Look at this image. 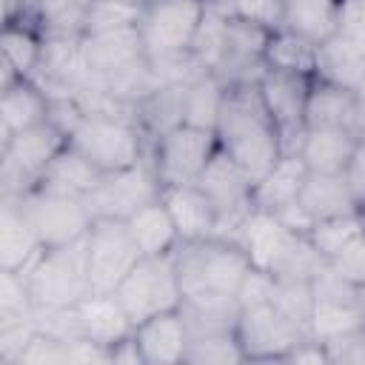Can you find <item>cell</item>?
Masks as SVG:
<instances>
[{"instance_id":"1","label":"cell","mask_w":365,"mask_h":365,"mask_svg":"<svg viewBox=\"0 0 365 365\" xmlns=\"http://www.w3.org/2000/svg\"><path fill=\"white\" fill-rule=\"evenodd\" d=\"M217 145L254 182L285 154L282 134L274 123L257 83H231L214 125Z\"/></svg>"},{"instance_id":"2","label":"cell","mask_w":365,"mask_h":365,"mask_svg":"<svg viewBox=\"0 0 365 365\" xmlns=\"http://www.w3.org/2000/svg\"><path fill=\"white\" fill-rule=\"evenodd\" d=\"M174 268L182 288V305L194 308H240L237 288L251 268L242 245L228 237H208L180 242Z\"/></svg>"},{"instance_id":"3","label":"cell","mask_w":365,"mask_h":365,"mask_svg":"<svg viewBox=\"0 0 365 365\" xmlns=\"http://www.w3.org/2000/svg\"><path fill=\"white\" fill-rule=\"evenodd\" d=\"M68 145L77 148L97 171H120L148 160L151 140L134 120L86 114L80 125L68 134Z\"/></svg>"},{"instance_id":"4","label":"cell","mask_w":365,"mask_h":365,"mask_svg":"<svg viewBox=\"0 0 365 365\" xmlns=\"http://www.w3.org/2000/svg\"><path fill=\"white\" fill-rule=\"evenodd\" d=\"M29 291L34 299V308H68L80 305L94 288L88 277V257H86V240L46 248L34 265L26 271Z\"/></svg>"},{"instance_id":"5","label":"cell","mask_w":365,"mask_h":365,"mask_svg":"<svg viewBox=\"0 0 365 365\" xmlns=\"http://www.w3.org/2000/svg\"><path fill=\"white\" fill-rule=\"evenodd\" d=\"M68 137L54 123H40L0 143V197H23L31 191L51 160L66 148Z\"/></svg>"},{"instance_id":"6","label":"cell","mask_w":365,"mask_h":365,"mask_svg":"<svg viewBox=\"0 0 365 365\" xmlns=\"http://www.w3.org/2000/svg\"><path fill=\"white\" fill-rule=\"evenodd\" d=\"M217 151H220V145H217V134L211 128H197V125L180 123L151 140L148 163L163 188L194 185Z\"/></svg>"},{"instance_id":"7","label":"cell","mask_w":365,"mask_h":365,"mask_svg":"<svg viewBox=\"0 0 365 365\" xmlns=\"http://www.w3.org/2000/svg\"><path fill=\"white\" fill-rule=\"evenodd\" d=\"M117 299L128 311L131 322L140 325L143 319L177 311L182 305V288L174 268V257H140V262L125 274V279L117 285Z\"/></svg>"},{"instance_id":"8","label":"cell","mask_w":365,"mask_h":365,"mask_svg":"<svg viewBox=\"0 0 365 365\" xmlns=\"http://www.w3.org/2000/svg\"><path fill=\"white\" fill-rule=\"evenodd\" d=\"M205 0H145L137 23L148 60L188 54L200 29Z\"/></svg>"},{"instance_id":"9","label":"cell","mask_w":365,"mask_h":365,"mask_svg":"<svg viewBox=\"0 0 365 365\" xmlns=\"http://www.w3.org/2000/svg\"><path fill=\"white\" fill-rule=\"evenodd\" d=\"M29 220V225L34 228L37 240L43 242V248H60V245H71L86 240L94 214L88 211L83 197H68V194H57V191H46V188H31L23 197H14Z\"/></svg>"},{"instance_id":"10","label":"cell","mask_w":365,"mask_h":365,"mask_svg":"<svg viewBox=\"0 0 365 365\" xmlns=\"http://www.w3.org/2000/svg\"><path fill=\"white\" fill-rule=\"evenodd\" d=\"M197 188L217 211V237L234 240L242 220L254 211V180L225 151H217L200 174Z\"/></svg>"},{"instance_id":"11","label":"cell","mask_w":365,"mask_h":365,"mask_svg":"<svg viewBox=\"0 0 365 365\" xmlns=\"http://www.w3.org/2000/svg\"><path fill=\"white\" fill-rule=\"evenodd\" d=\"M88 277L94 291H117L125 274L140 262L143 251L137 248L125 220L97 217L86 234Z\"/></svg>"},{"instance_id":"12","label":"cell","mask_w":365,"mask_h":365,"mask_svg":"<svg viewBox=\"0 0 365 365\" xmlns=\"http://www.w3.org/2000/svg\"><path fill=\"white\" fill-rule=\"evenodd\" d=\"M308 336L305 328L285 319L271 302L240 308L237 339L245 351V362H285L291 348Z\"/></svg>"},{"instance_id":"13","label":"cell","mask_w":365,"mask_h":365,"mask_svg":"<svg viewBox=\"0 0 365 365\" xmlns=\"http://www.w3.org/2000/svg\"><path fill=\"white\" fill-rule=\"evenodd\" d=\"M163 194V185L151 168L148 160L131 165V168H120V171H108L100 177V182L91 188V194L86 197L88 211L97 217H111V220H128L137 208H143L145 202L157 200Z\"/></svg>"},{"instance_id":"14","label":"cell","mask_w":365,"mask_h":365,"mask_svg":"<svg viewBox=\"0 0 365 365\" xmlns=\"http://www.w3.org/2000/svg\"><path fill=\"white\" fill-rule=\"evenodd\" d=\"M311 83H314V77H308V74L277 71V68H265L262 77L257 80L265 108L271 111L274 123L279 125L285 154L299 148V140L305 131V106H308Z\"/></svg>"},{"instance_id":"15","label":"cell","mask_w":365,"mask_h":365,"mask_svg":"<svg viewBox=\"0 0 365 365\" xmlns=\"http://www.w3.org/2000/svg\"><path fill=\"white\" fill-rule=\"evenodd\" d=\"M80 57L88 74L108 77L123 68L137 66L145 60V48L140 40L137 26L128 29H111V31H91L80 37Z\"/></svg>"},{"instance_id":"16","label":"cell","mask_w":365,"mask_h":365,"mask_svg":"<svg viewBox=\"0 0 365 365\" xmlns=\"http://www.w3.org/2000/svg\"><path fill=\"white\" fill-rule=\"evenodd\" d=\"M188 325L182 311H163L140 325H134V342L145 365H177L185 362L188 351Z\"/></svg>"},{"instance_id":"17","label":"cell","mask_w":365,"mask_h":365,"mask_svg":"<svg viewBox=\"0 0 365 365\" xmlns=\"http://www.w3.org/2000/svg\"><path fill=\"white\" fill-rule=\"evenodd\" d=\"M294 237H297V234L288 231V228L277 220L274 211L254 205V211H251V214L242 220V225L237 228V237H234V240L242 245V251H245V257H248V262H251L254 268L274 274L279 257L285 254V248H288V242H291Z\"/></svg>"},{"instance_id":"18","label":"cell","mask_w":365,"mask_h":365,"mask_svg":"<svg viewBox=\"0 0 365 365\" xmlns=\"http://www.w3.org/2000/svg\"><path fill=\"white\" fill-rule=\"evenodd\" d=\"M48 106H51V97L37 80L17 77L11 83H3L0 86V143L9 140L11 134H20L26 128L46 123Z\"/></svg>"},{"instance_id":"19","label":"cell","mask_w":365,"mask_h":365,"mask_svg":"<svg viewBox=\"0 0 365 365\" xmlns=\"http://www.w3.org/2000/svg\"><path fill=\"white\" fill-rule=\"evenodd\" d=\"M43 242L29 225L14 197H0V268L26 274L43 254Z\"/></svg>"},{"instance_id":"20","label":"cell","mask_w":365,"mask_h":365,"mask_svg":"<svg viewBox=\"0 0 365 365\" xmlns=\"http://www.w3.org/2000/svg\"><path fill=\"white\" fill-rule=\"evenodd\" d=\"M77 314H80L86 339H91L108 351L134 334V322L114 291H91L77 305Z\"/></svg>"},{"instance_id":"21","label":"cell","mask_w":365,"mask_h":365,"mask_svg":"<svg viewBox=\"0 0 365 365\" xmlns=\"http://www.w3.org/2000/svg\"><path fill=\"white\" fill-rule=\"evenodd\" d=\"M362 100L356 91L314 77L305 106V128H351L356 134V120Z\"/></svg>"},{"instance_id":"22","label":"cell","mask_w":365,"mask_h":365,"mask_svg":"<svg viewBox=\"0 0 365 365\" xmlns=\"http://www.w3.org/2000/svg\"><path fill=\"white\" fill-rule=\"evenodd\" d=\"M0 86L11 83L17 77H34L40 57H43V31L34 26L31 17L20 20H3V34H0Z\"/></svg>"},{"instance_id":"23","label":"cell","mask_w":365,"mask_h":365,"mask_svg":"<svg viewBox=\"0 0 365 365\" xmlns=\"http://www.w3.org/2000/svg\"><path fill=\"white\" fill-rule=\"evenodd\" d=\"M163 202L177 225L180 242H191V240H208L217 237V211L208 202V197L194 185H174V188H163Z\"/></svg>"},{"instance_id":"24","label":"cell","mask_w":365,"mask_h":365,"mask_svg":"<svg viewBox=\"0 0 365 365\" xmlns=\"http://www.w3.org/2000/svg\"><path fill=\"white\" fill-rule=\"evenodd\" d=\"M356 140L351 128H305L297 154L314 174H342Z\"/></svg>"},{"instance_id":"25","label":"cell","mask_w":365,"mask_h":365,"mask_svg":"<svg viewBox=\"0 0 365 365\" xmlns=\"http://www.w3.org/2000/svg\"><path fill=\"white\" fill-rule=\"evenodd\" d=\"M362 74H365V48L356 37L334 34L325 43H319L314 77L356 91V86L362 83Z\"/></svg>"},{"instance_id":"26","label":"cell","mask_w":365,"mask_h":365,"mask_svg":"<svg viewBox=\"0 0 365 365\" xmlns=\"http://www.w3.org/2000/svg\"><path fill=\"white\" fill-rule=\"evenodd\" d=\"M137 248L143 251V257H163L171 254L180 245V234L177 225L163 202V194L151 202H145L143 208H137L128 220H125Z\"/></svg>"},{"instance_id":"27","label":"cell","mask_w":365,"mask_h":365,"mask_svg":"<svg viewBox=\"0 0 365 365\" xmlns=\"http://www.w3.org/2000/svg\"><path fill=\"white\" fill-rule=\"evenodd\" d=\"M342 3L345 0H282V29H291L319 46L339 34Z\"/></svg>"},{"instance_id":"28","label":"cell","mask_w":365,"mask_h":365,"mask_svg":"<svg viewBox=\"0 0 365 365\" xmlns=\"http://www.w3.org/2000/svg\"><path fill=\"white\" fill-rule=\"evenodd\" d=\"M308 180V165L297 151L282 154L257 182H254V205L257 208H279L299 197L302 185Z\"/></svg>"},{"instance_id":"29","label":"cell","mask_w":365,"mask_h":365,"mask_svg":"<svg viewBox=\"0 0 365 365\" xmlns=\"http://www.w3.org/2000/svg\"><path fill=\"white\" fill-rule=\"evenodd\" d=\"M100 177H103V171H97L77 148H71L66 143V148L51 160V165L46 168V174L40 177V182L34 188H46V191L86 200L91 194V188L100 182Z\"/></svg>"},{"instance_id":"30","label":"cell","mask_w":365,"mask_h":365,"mask_svg":"<svg viewBox=\"0 0 365 365\" xmlns=\"http://www.w3.org/2000/svg\"><path fill=\"white\" fill-rule=\"evenodd\" d=\"M305 211L317 220H325V217H342V214H356L359 205L345 182V174H314L308 171V180L297 197Z\"/></svg>"},{"instance_id":"31","label":"cell","mask_w":365,"mask_h":365,"mask_svg":"<svg viewBox=\"0 0 365 365\" xmlns=\"http://www.w3.org/2000/svg\"><path fill=\"white\" fill-rule=\"evenodd\" d=\"M317 43L305 40L302 34L291 29H274L265 43V68L277 71H294V74H308L314 77L317 71Z\"/></svg>"},{"instance_id":"32","label":"cell","mask_w":365,"mask_h":365,"mask_svg":"<svg viewBox=\"0 0 365 365\" xmlns=\"http://www.w3.org/2000/svg\"><path fill=\"white\" fill-rule=\"evenodd\" d=\"M225 88L228 86L214 71H205L197 80H191L185 86V97H182V123L214 131L217 117H220V108H222Z\"/></svg>"},{"instance_id":"33","label":"cell","mask_w":365,"mask_h":365,"mask_svg":"<svg viewBox=\"0 0 365 365\" xmlns=\"http://www.w3.org/2000/svg\"><path fill=\"white\" fill-rule=\"evenodd\" d=\"M365 328V302H334V299H314V314L308 331L314 339H334L339 334Z\"/></svg>"},{"instance_id":"34","label":"cell","mask_w":365,"mask_h":365,"mask_svg":"<svg viewBox=\"0 0 365 365\" xmlns=\"http://www.w3.org/2000/svg\"><path fill=\"white\" fill-rule=\"evenodd\" d=\"M94 0H43L29 17L43 34H63V37H83L86 14Z\"/></svg>"},{"instance_id":"35","label":"cell","mask_w":365,"mask_h":365,"mask_svg":"<svg viewBox=\"0 0 365 365\" xmlns=\"http://www.w3.org/2000/svg\"><path fill=\"white\" fill-rule=\"evenodd\" d=\"M225 37H228V11L220 3H205L200 29L191 43V54L200 60L205 71H217L225 51Z\"/></svg>"},{"instance_id":"36","label":"cell","mask_w":365,"mask_h":365,"mask_svg":"<svg viewBox=\"0 0 365 365\" xmlns=\"http://www.w3.org/2000/svg\"><path fill=\"white\" fill-rule=\"evenodd\" d=\"M365 231L359 211L356 214H342V217H325L317 220L308 231V240L314 242V248L331 262L336 254H342L359 234Z\"/></svg>"},{"instance_id":"37","label":"cell","mask_w":365,"mask_h":365,"mask_svg":"<svg viewBox=\"0 0 365 365\" xmlns=\"http://www.w3.org/2000/svg\"><path fill=\"white\" fill-rule=\"evenodd\" d=\"M234 362H245V351L237 339V331H220V334L191 336L182 365H234Z\"/></svg>"},{"instance_id":"38","label":"cell","mask_w":365,"mask_h":365,"mask_svg":"<svg viewBox=\"0 0 365 365\" xmlns=\"http://www.w3.org/2000/svg\"><path fill=\"white\" fill-rule=\"evenodd\" d=\"M285 319L297 322L299 328L308 331L311 314H314V288L308 279H285V277H274L271 285V299H268ZM311 334V331H308Z\"/></svg>"},{"instance_id":"39","label":"cell","mask_w":365,"mask_h":365,"mask_svg":"<svg viewBox=\"0 0 365 365\" xmlns=\"http://www.w3.org/2000/svg\"><path fill=\"white\" fill-rule=\"evenodd\" d=\"M143 6H145V0H94L88 6L83 34L137 26L143 17Z\"/></svg>"},{"instance_id":"40","label":"cell","mask_w":365,"mask_h":365,"mask_svg":"<svg viewBox=\"0 0 365 365\" xmlns=\"http://www.w3.org/2000/svg\"><path fill=\"white\" fill-rule=\"evenodd\" d=\"M31 319H34V299L26 274L0 268V325L31 322Z\"/></svg>"},{"instance_id":"41","label":"cell","mask_w":365,"mask_h":365,"mask_svg":"<svg viewBox=\"0 0 365 365\" xmlns=\"http://www.w3.org/2000/svg\"><path fill=\"white\" fill-rule=\"evenodd\" d=\"M220 6L231 17L254 23L265 31H274L282 26V0H225Z\"/></svg>"},{"instance_id":"42","label":"cell","mask_w":365,"mask_h":365,"mask_svg":"<svg viewBox=\"0 0 365 365\" xmlns=\"http://www.w3.org/2000/svg\"><path fill=\"white\" fill-rule=\"evenodd\" d=\"M20 365H68V342L34 331L20 356Z\"/></svg>"},{"instance_id":"43","label":"cell","mask_w":365,"mask_h":365,"mask_svg":"<svg viewBox=\"0 0 365 365\" xmlns=\"http://www.w3.org/2000/svg\"><path fill=\"white\" fill-rule=\"evenodd\" d=\"M325 351L334 365H365V328L325 339Z\"/></svg>"},{"instance_id":"44","label":"cell","mask_w":365,"mask_h":365,"mask_svg":"<svg viewBox=\"0 0 365 365\" xmlns=\"http://www.w3.org/2000/svg\"><path fill=\"white\" fill-rule=\"evenodd\" d=\"M34 319L31 322H6L0 325V362L3 365H20V356L34 334Z\"/></svg>"},{"instance_id":"45","label":"cell","mask_w":365,"mask_h":365,"mask_svg":"<svg viewBox=\"0 0 365 365\" xmlns=\"http://www.w3.org/2000/svg\"><path fill=\"white\" fill-rule=\"evenodd\" d=\"M271 285H274V274L259 271V268H248L240 288H237V302L240 308H251V305H262L271 299Z\"/></svg>"},{"instance_id":"46","label":"cell","mask_w":365,"mask_h":365,"mask_svg":"<svg viewBox=\"0 0 365 365\" xmlns=\"http://www.w3.org/2000/svg\"><path fill=\"white\" fill-rule=\"evenodd\" d=\"M328 265H331L334 271H339L345 279H351V282H356L359 288H365V231H362L342 254H336Z\"/></svg>"},{"instance_id":"47","label":"cell","mask_w":365,"mask_h":365,"mask_svg":"<svg viewBox=\"0 0 365 365\" xmlns=\"http://www.w3.org/2000/svg\"><path fill=\"white\" fill-rule=\"evenodd\" d=\"M342 174H345V182H348L356 205L362 208L365 205V137L356 140V145L351 151V160H348V165H345Z\"/></svg>"},{"instance_id":"48","label":"cell","mask_w":365,"mask_h":365,"mask_svg":"<svg viewBox=\"0 0 365 365\" xmlns=\"http://www.w3.org/2000/svg\"><path fill=\"white\" fill-rule=\"evenodd\" d=\"M274 214H277V220H279L288 231H294V234H308L311 225H314V217L305 211V205H302L299 200H291V202L274 208Z\"/></svg>"},{"instance_id":"49","label":"cell","mask_w":365,"mask_h":365,"mask_svg":"<svg viewBox=\"0 0 365 365\" xmlns=\"http://www.w3.org/2000/svg\"><path fill=\"white\" fill-rule=\"evenodd\" d=\"M365 31V0H345L339 14V34L359 37Z\"/></svg>"},{"instance_id":"50","label":"cell","mask_w":365,"mask_h":365,"mask_svg":"<svg viewBox=\"0 0 365 365\" xmlns=\"http://www.w3.org/2000/svg\"><path fill=\"white\" fill-rule=\"evenodd\" d=\"M43 0H3V20H20L29 17Z\"/></svg>"},{"instance_id":"51","label":"cell","mask_w":365,"mask_h":365,"mask_svg":"<svg viewBox=\"0 0 365 365\" xmlns=\"http://www.w3.org/2000/svg\"><path fill=\"white\" fill-rule=\"evenodd\" d=\"M356 97H359V100L365 103V74H362V83L356 86Z\"/></svg>"},{"instance_id":"52","label":"cell","mask_w":365,"mask_h":365,"mask_svg":"<svg viewBox=\"0 0 365 365\" xmlns=\"http://www.w3.org/2000/svg\"><path fill=\"white\" fill-rule=\"evenodd\" d=\"M356 40H359V43H362V48H365V31H362V34H359Z\"/></svg>"},{"instance_id":"53","label":"cell","mask_w":365,"mask_h":365,"mask_svg":"<svg viewBox=\"0 0 365 365\" xmlns=\"http://www.w3.org/2000/svg\"><path fill=\"white\" fill-rule=\"evenodd\" d=\"M359 217H362V225H365V205L359 208Z\"/></svg>"},{"instance_id":"54","label":"cell","mask_w":365,"mask_h":365,"mask_svg":"<svg viewBox=\"0 0 365 365\" xmlns=\"http://www.w3.org/2000/svg\"><path fill=\"white\" fill-rule=\"evenodd\" d=\"M205 3H225V0H205Z\"/></svg>"}]
</instances>
